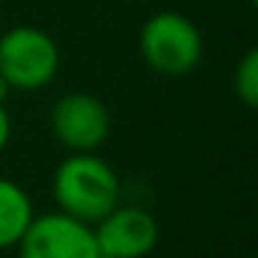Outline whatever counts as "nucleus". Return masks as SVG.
Listing matches in <instances>:
<instances>
[{"label":"nucleus","instance_id":"f257e3e1","mask_svg":"<svg viewBox=\"0 0 258 258\" xmlns=\"http://www.w3.org/2000/svg\"><path fill=\"white\" fill-rule=\"evenodd\" d=\"M50 191L58 211L86 225H97L122 203L119 175L97 153H70L53 172Z\"/></svg>","mask_w":258,"mask_h":258},{"label":"nucleus","instance_id":"f03ea898","mask_svg":"<svg viewBox=\"0 0 258 258\" xmlns=\"http://www.w3.org/2000/svg\"><path fill=\"white\" fill-rule=\"evenodd\" d=\"M139 53L153 73L164 78H183L203 61V34L186 14L158 12L142 25Z\"/></svg>","mask_w":258,"mask_h":258},{"label":"nucleus","instance_id":"7ed1b4c3","mask_svg":"<svg viewBox=\"0 0 258 258\" xmlns=\"http://www.w3.org/2000/svg\"><path fill=\"white\" fill-rule=\"evenodd\" d=\"M61 53L50 34L34 25H17L0 36V73L14 92H36L53 84Z\"/></svg>","mask_w":258,"mask_h":258},{"label":"nucleus","instance_id":"20e7f679","mask_svg":"<svg viewBox=\"0 0 258 258\" xmlns=\"http://www.w3.org/2000/svg\"><path fill=\"white\" fill-rule=\"evenodd\" d=\"M50 134L70 153H97L111 134V114L89 92H67L50 108Z\"/></svg>","mask_w":258,"mask_h":258},{"label":"nucleus","instance_id":"39448f33","mask_svg":"<svg viewBox=\"0 0 258 258\" xmlns=\"http://www.w3.org/2000/svg\"><path fill=\"white\" fill-rule=\"evenodd\" d=\"M20 258H100L92 225L61 211L36 214L17 244Z\"/></svg>","mask_w":258,"mask_h":258},{"label":"nucleus","instance_id":"423d86ee","mask_svg":"<svg viewBox=\"0 0 258 258\" xmlns=\"http://www.w3.org/2000/svg\"><path fill=\"white\" fill-rule=\"evenodd\" d=\"M95 230V241L100 258H147L158 244V222L147 208L119 203L114 211H108Z\"/></svg>","mask_w":258,"mask_h":258},{"label":"nucleus","instance_id":"0eeeda50","mask_svg":"<svg viewBox=\"0 0 258 258\" xmlns=\"http://www.w3.org/2000/svg\"><path fill=\"white\" fill-rule=\"evenodd\" d=\"M34 217L36 214L28 191L12 178H0V250L17 247Z\"/></svg>","mask_w":258,"mask_h":258},{"label":"nucleus","instance_id":"6e6552de","mask_svg":"<svg viewBox=\"0 0 258 258\" xmlns=\"http://www.w3.org/2000/svg\"><path fill=\"white\" fill-rule=\"evenodd\" d=\"M233 92L247 108L258 106V50H247L233 73Z\"/></svg>","mask_w":258,"mask_h":258},{"label":"nucleus","instance_id":"1a4fd4ad","mask_svg":"<svg viewBox=\"0 0 258 258\" xmlns=\"http://www.w3.org/2000/svg\"><path fill=\"white\" fill-rule=\"evenodd\" d=\"M12 142V114H9L6 103H0V153Z\"/></svg>","mask_w":258,"mask_h":258},{"label":"nucleus","instance_id":"9d476101","mask_svg":"<svg viewBox=\"0 0 258 258\" xmlns=\"http://www.w3.org/2000/svg\"><path fill=\"white\" fill-rule=\"evenodd\" d=\"M12 92H14V89H12V86H9V81L3 78V73H0V103H6Z\"/></svg>","mask_w":258,"mask_h":258}]
</instances>
